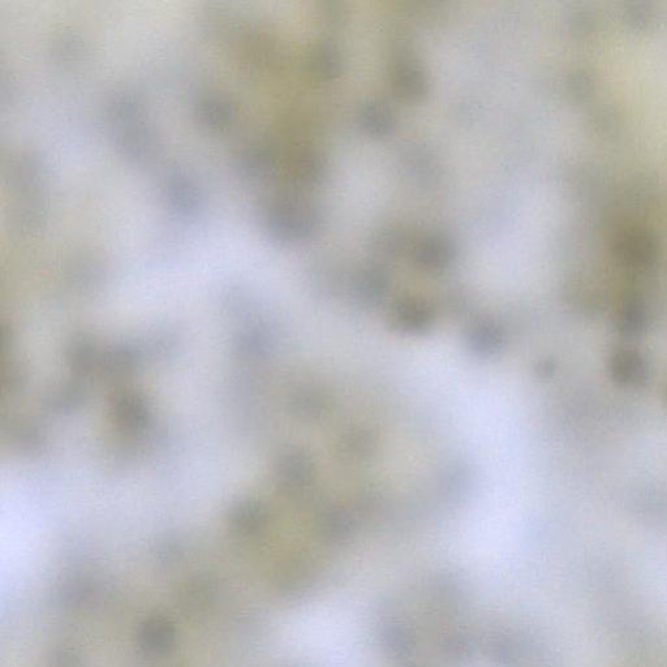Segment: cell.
Wrapping results in <instances>:
<instances>
[{
  "label": "cell",
  "instance_id": "cell-1",
  "mask_svg": "<svg viewBox=\"0 0 667 667\" xmlns=\"http://www.w3.org/2000/svg\"><path fill=\"white\" fill-rule=\"evenodd\" d=\"M609 373L615 385L627 390H641L652 377L651 363L638 348H617L609 360Z\"/></svg>",
  "mask_w": 667,
  "mask_h": 667
},
{
  "label": "cell",
  "instance_id": "cell-2",
  "mask_svg": "<svg viewBox=\"0 0 667 667\" xmlns=\"http://www.w3.org/2000/svg\"><path fill=\"white\" fill-rule=\"evenodd\" d=\"M649 313L640 299L630 298L619 305L614 316V329L625 339H638L647 333Z\"/></svg>",
  "mask_w": 667,
  "mask_h": 667
},
{
  "label": "cell",
  "instance_id": "cell-3",
  "mask_svg": "<svg viewBox=\"0 0 667 667\" xmlns=\"http://www.w3.org/2000/svg\"><path fill=\"white\" fill-rule=\"evenodd\" d=\"M454 247L450 240L442 236H432L425 239L417 248V261L421 266L429 270L445 269L453 261Z\"/></svg>",
  "mask_w": 667,
  "mask_h": 667
},
{
  "label": "cell",
  "instance_id": "cell-4",
  "mask_svg": "<svg viewBox=\"0 0 667 667\" xmlns=\"http://www.w3.org/2000/svg\"><path fill=\"white\" fill-rule=\"evenodd\" d=\"M394 85L400 96L408 100H419L428 90L425 73L415 63L400 64L395 70Z\"/></svg>",
  "mask_w": 667,
  "mask_h": 667
},
{
  "label": "cell",
  "instance_id": "cell-5",
  "mask_svg": "<svg viewBox=\"0 0 667 667\" xmlns=\"http://www.w3.org/2000/svg\"><path fill=\"white\" fill-rule=\"evenodd\" d=\"M395 318L404 330L423 331L432 322V311L424 301L408 299L399 304Z\"/></svg>",
  "mask_w": 667,
  "mask_h": 667
},
{
  "label": "cell",
  "instance_id": "cell-6",
  "mask_svg": "<svg viewBox=\"0 0 667 667\" xmlns=\"http://www.w3.org/2000/svg\"><path fill=\"white\" fill-rule=\"evenodd\" d=\"M361 122L369 133L377 136L387 135V133L393 132L395 127L393 113L380 103H373V105L368 106L361 114Z\"/></svg>",
  "mask_w": 667,
  "mask_h": 667
},
{
  "label": "cell",
  "instance_id": "cell-7",
  "mask_svg": "<svg viewBox=\"0 0 667 667\" xmlns=\"http://www.w3.org/2000/svg\"><path fill=\"white\" fill-rule=\"evenodd\" d=\"M469 342H471L473 350L479 352V354L490 355L502 347L503 334L498 327L484 324L473 330Z\"/></svg>",
  "mask_w": 667,
  "mask_h": 667
},
{
  "label": "cell",
  "instance_id": "cell-8",
  "mask_svg": "<svg viewBox=\"0 0 667 667\" xmlns=\"http://www.w3.org/2000/svg\"><path fill=\"white\" fill-rule=\"evenodd\" d=\"M386 290V279L380 273H369L365 275L360 283V291L365 299L378 300L382 298Z\"/></svg>",
  "mask_w": 667,
  "mask_h": 667
},
{
  "label": "cell",
  "instance_id": "cell-9",
  "mask_svg": "<svg viewBox=\"0 0 667 667\" xmlns=\"http://www.w3.org/2000/svg\"><path fill=\"white\" fill-rule=\"evenodd\" d=\"M322 54H320V57H318L317 64L318 68H320V72L322 75H325L326 77H330L331 75H335L338 71V58L333 51H330L329 49H324V51H321Z\"/></svg>",
  "mask_w": 667,
  "mask_h": 667
},
{
  "label": "cell",
  "instance_id": "cell-10",
  "mask_svg": "<svg viewBox=\"0 0 667 667\" xmlns=\"http://www.w3.org/2000/svg\"><path fill=\"white\" fill-rule=\"evenodd\" d=\"M370 445H372V441H370L368 434L365 433L356 434V436L352 437L350 442H348V446L351 447V451L354 455L367 453L370 449Z\"/></svg>",
  "mask_w": 667,
  "mask_h": 667
},
{
  "label": "cell",
  "instance_id": "cell-11",
  "mask_svg": "<svg viewBox=\"0 0 667 667\" xmlns=\"http://www.w3.org/2000/svg\"><path fill=\"white\" fill-rule=\"evenodd\" d=\"M666 398H667V389H666Z\"/></svg>",
  "mask_w": 667,
  "mask_h": 667
}]
</instances>
